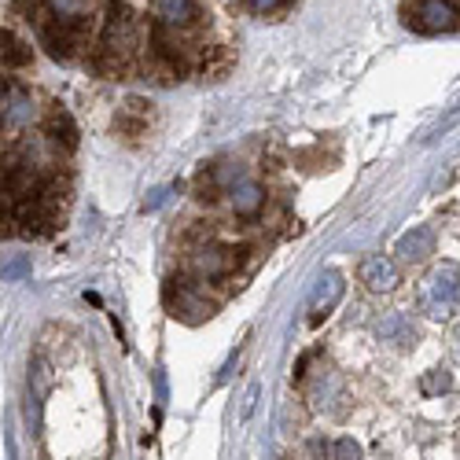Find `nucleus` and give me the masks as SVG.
<instances>
[{
  "mask_svg": "<svg viewBox=\"0 0 460 460\" xmlns=\"http://www.w3.org/2000/svg\"><path fill=\"white\" fill-rule=\"evenodd\" d=\"M137 15L122 4V0H111V12L107 22L100 30V41H96V70L103 74H122L129 66V59L137 56Z\"/></svg>",
  "mask_w": 460,
  "mask_h": 460,
  "instance_id": "1",
  "label": "nucleus"
},
{
  "mask_svg": "<svg viewBox=\"0 0 460 460\" xmlns=\"http://www.w3.org/2000/svg\"><path fill=\"white\" fill-rule=\"evenodd\" d=\"M243 254H247V251H240V247L207 240V243H199L196 251L188 254L184 273L196 280V284H221V280H228V277L236 273V265H240Z\"/></svg>",
  "mask_w": 460,
  "mask_h": 460,
  "instance_id": "2",
  "label": "nucleus"
},
{
  "mask_svg": "<svg viewBox=\"0 0 460 460\" xmlns=\"http://www.w3.org/2000/svg\"><path fill=\"white\" fill-rule=\"evenodd\" d=\"M420 310H424L428 317H435V321L460 310V265L442 261L438 270L420 284Z\"/></svg>",
  "mask_w": 460,
  "mask_h": 460,
  "instance_id": "3",
  "label": "nucleus"
},
{
  "mask_svg": "<svg viewBox=\"0 0 460 460\" xmlns=\"http://www.w3.org/2000/svg\"><path fill=\"white\" fill-rule=\"evenodd\" d=\"M402 19L416 33H453L460 30V0H405Z\"/></svg>",
  "mask_w": 460,
  "mask_h": 460,
  "instance_id": "4",
  "label": "nucleus"
},
{
  "mask_svg": "<svg viewBox=\"0 0 460 460\" xmlns=\"http://www.w3.org/2000/svg\"><path fill=\"white\" fill-rule=\"evenodd\" d=\"M163 302H166V310L173 317H181L188 324H199V321H207L214 314V302H207V295H199L184 280H170L166 291H163Z\"/></svg>",
  "mask_w": 460,
  "mask_h": 460,
  "instance_id": "5",
  "label": "nucleus"
},
{
  "mask_svg": "<svg viewBox=\"0 0 460 460\" xmlns=\"http://www.w3.org/2000/svg\"><path fill=\"white\" fill-rule=\"evenodd\" d=\"M225 199H228V207H233L236 217H258L261 207H265V188L254 177L240 173L233 184L225 188Z\"/></svg>",
  "mask_w": 460,
  "mask_h": 460,
  "instance_id": "6",
  "label": "nucleus"
},
{
  "mask_svg": "<svg viewBox=\"0 0 460 460\" xmlns=\"http://www.w3.org/2000/svg\"><path fill=\"white\" fill-rule=\"evenodd\" d=\"M155 15H159V26L173 33H188L203 22L199 0H155Z\"/></svg>",
  "mask_w": 460,
  "mask_h": 460,
  "instance_id": "7",
  "label": "nucleus"
},
{
  "mask_svg": "<svg viewBox=\"0 0 460 460\" xmlns=\"http://www.w3.org/2000/svg\"><path fill=\"white\" fill-rule=\"evenodd\" d=\"M358 280H361L368 291H394V288H398V270H394L391 258L368 254V258L358 265Z\"/></svg>",
  "mask_w": 460,
  "mask_h": 460,
  "instance_id": "8",
  "label": "nucleus"
},
{
  "mask_svg": "<svg viewBox=\"0 0 460 460\" xmlns=\"http://www.w3.org/2000/svg\"><path fill=\"white\" fill-rule=\"evenodd\" d=\"M33 114V103H30V93L22 85H8L0 93V129H19L30 122Z\"/></svg>",
  "mask_w": 460,
  "mask_h": 460,
  "instance_id": "9",
  "label": "nucleus"
},
{
  "mask_svg": "<svg viewBox=\"0 0 460 460\" xmlns=\"http://www.w3.org/2000/svg\"><path fill=\"white\" fill-rule=\"evenodd\" d=\"M342 298V277L339 273H324L321 280H317V288H314V298H310V324L317 328L332 310H335V302Z\"/></svg>",
  "mask_w": 460,
  "mask_h": 460,
  "instance_id": "10",
  "label": "nucleus"
},
{
  "mask_svg": "<svg viewBox=\"0 0 460 460\" xmlns=\"http://www.w3.org/2000/svg\"><path fill=\"white\" fill-rule=\"evenodd\" d=\"M435 228H428V225H416V228H409V233L398 240V258H405V261H428L431 254H435Z\"/></svg>",
  "mask_w": 460,
  "mask_h": 460,
  "instance_id": "11",
  "label": "nucleus"
},
{
  "mask_svg": "<svg viewBox=\"0 0 460 460\" xmlns=\"http://www.w3.org/2000/svg\"><path fill=\"white\" fill-rule=\"evenodd\" d=\"M45 133H49V140H52L56 147H63V151H74V147H78V126H74L70 111H66V107H59V103L49 111V119H45Z\"/></svg>",
  "mask_w": 460,
  "mask_h": 460,
  "instance_id": "12",
  "label": "nucleus"
},
{
  "mask_svg": "<svg viewBox=\"0 0 460 460\" xmlns=\"http://www.w3.org/2000/svg\"><path fill=\"white\" fill-rule=\"evenodd\" d=\"M379 339H383V347H394V350H405L416 342V328L405 314H391V317H383L379 321Z\"/></svg>",
  "mask_w": 460,
  "mask_h": 460,
  "instance_id": "13",
  "label": "nucleus"
},
{
  "mask_svg": "<svg viewBox=\"0 0 460 460\" xmlns=\"http://www.w3.org/2000/svg\"><path fill=\"white\" fill-rule=\"evenodd\" d=\"M147 103H140V100H129L126 103V111L114 119V129H119L126 140H140L144 137V129H147Z\"/></svg>",
  "mask_w": 460,
  "mask_h": 460,
  "instance_id": "14",
  "label": "nucleus"
},
{
  "mask_svg": "<svg viewBox=\"0 0 460 460\" xmlns=\"http://www.w3.org/2000/svg\"><path fill=\"white\" fill-rule=\"evenodd\" d=\"M0 63L12 66V70L30 63V45L22 41L19 33H12V30H0Z\"/></svg>",
  "mask_w": 460,
  "mask_h": 460,
  "instance_id": "15",
  "label": "nucleus"
},
{
  "mask_svg": "<svg viewBox=\"0 0 460 460\" xmlns=\"http://www.w3.org/2000/svg\"><path fill=\"white\" fill-rule=\"evenodd\" d=\"M26 277H30V258L26 254L0 258V280H26Z\"/></svg>",
  "mask_w": 460,
  "mask_h": 460,
  "instance_id": "16",
  "label": "nucleus"
},
{
  "mask_svg": "<svg viewBox=\"0 0 460 460\" xmlns=\"http://www.w3.org/2000/svg\"><path fill=\"white\" fill-rule=\"evenodd\" d=\"M453 387V376L446 372V368H435V372H428L424 379H420V391H424L428 398H438V394H446Z\"/></svg>",
  "mask_w": 460,
  "mask_h": 460,
  "instance_id": "17",
  "label": "nucleus"
},
{
  "mask_svg": "<svg viewBox=\"0 0 460 460\" xmlns=\"http://www.w3.org/2000/svg\"><path fill=\"white\" fill-rule=\"evenodd\" d=\"M314 402L321 405V409H335V402H339V379L328 372L321 383H317V391H314Z\"/></svg>",
  "mask_w": 460,
  "mask_h": 460,
  "instance_id": "18",
  "label": "nucleus"
},
{
  "mask_svg": "<svg viewBox=\"0 0 460 460\" xmlns=\"http://www.w3.org/2000/svg\"><path fill=\"white\" fill-rule=\"evenodd\" d=\"M291 4V0H243V8L251 12V15H277V12H284Z\"/></svg>",
  "mask_w": 460,
  "mask_h": 460,
  "instance_id": "19",
  "label": "nucleus"
},
{
  "mask_svg": "<svg viewBox=\"0 0 460 460\" xmlns=\"http://www.w3.org/2000/svg\"><path fill=\"white\" fill-rule=\"evenodd\" d=\"M332 460H361V446L354 438H339L332 446Z\"/></svg>",
  "mask_w": 460,
  "mask_h": 460,
  "instance_id": "20",
  "label": "nucleus"
},
{
  "mask_svg": "<svg viewBox=\"0 0 460 460\" xmlns=\"http://www.w3.org/2000/svg\"><path fill=\"white\" fill-rule=\"evenodd\" d=\"M310 453H314V456H328V446L317 438V442H310Z\"/></svg>",
  "mask_w": 460,
  "mask_h": 460,
  "instance_id": "21",
  "label": "nucleus"
},
{
  "mask_svg": "<svg viewBox=\"0 0 460 460\" xmlns=\"http://www.w3.org/2000/svg\"><path fill=\"white\" fill-rule=\"evenodd\" d=\"M4 89H8V82H0V93H4Z\"/></svg>",
  "mask_w": 460,
  "mask_h": 460,
  "instance_id": "22",
  "label": "nucleus"
}]
</instances>
